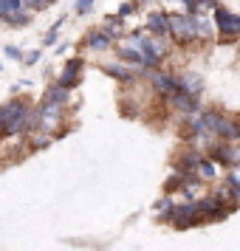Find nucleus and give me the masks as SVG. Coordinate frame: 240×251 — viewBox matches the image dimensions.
I'll list each match as a JSON object with an SVG mask.
<instances>
[{
  "instance_id": "f03ea898",
  "label": "nucleus",
  "mask_w": 240,
  "mask_h": 251,
  "mask_svg": "<svg viewBox=\"0 0 240 251\" xmlns=\"http://www.w3.org/2000/svg\"><path fill=\"white\" fill-rule=\"evenodd\" d=\"M167 31H170L178 43H192L195 40V23L189 14H172L167 17Z\"/></svg>"
},
{
  "instance_id": "9d476101",
  "label": "nucleus",
  "mask_w": 240,
  "mask_h": 251,
  "mask_svg": "<svg viewBox=\"0 0 240 251\" xmlns=\"http://www.w3.org/2000/svg\"><path fill=\"white\" fill-rule=\"evenodd\" d=\"M201 88H204V79H201L198 74H184L181 79H178V91H184V93H192V96H198V93H201Z\"/></svg>"
},
{
  "instance_id": "7ed1b4c3",
  "label": "nucleus",
  "mask_w": 240,
  "mask_h": 251,
  "mask_svg": "<svg viewBox=\"0 0 240 251\" xmlns=\"http://www.w3.org/2000/svg\"><path fill=\"white\" fill-rule=\"evenodd\" d=\"M161 220H170V223H175V226H192V223H198V209H195V203H187V206H170L167 209V215L161 217Z\"/></svg>"
},
{
  "instance_id": "393cba45",
  "label": "nucleus",
  "mask_w": 240,
  "mask_h": 251,
  "mask_svg": "<svg viewBox=\"0 0 240 251\" xmlns=\"http://www.w3.org/2000/svg\"><path fill=\"white\" fill-rule=\"evenodd\" d=\"M0 130H3V119H0Z\"/></svg>"
},
{
  "instance_id": "423d86ee",
  "label": "nucleus",
  "mask_w": 240,
  "mask_h": 251,
  "mask_svg": "<svg viewBox=\"0 0 240 251\" xmlns=\"http://www.w3.org/2000/svg\"><path fill=\"white\" fill-rule=\"evenodd\" d=\"M80 74H82V59H68L65 62V68H62V74H59V88H65V91H71L77 82H80Z\"/></svg>"
},
{
  "instance_id": "dca6fc26",
  "label": "nucleus",
  "mask_w": 240,
  "mask_h": 251,
  "mask_svg": "<svg viewBox=\"0 0 240 251\" xmlns=\"http://www.w3.org/2000/svg\"><path fill=\"white\" fill-rule=\"evenodd\" d=\"M17 9H20V0H0V17L17 12Z\"/></svg>"
},
{
  "instance_id": "6e6552de",
  "label": "nucleus",
  "mask_w": 240,
  "mask_h": 251,
  "mask_svg": "<svg viewBox=\"0 0 240 251\" xmlns=\"http://www.w3.org/2000/svg\"><path fill=\"white\" fill-rule=\"evenodd\" d=\"M170 102L175 110H181V113H198V99H195L192 93H184V91H175L170 93Z\"/></svg>"
},
{
  "instance_id": "412c9836",
  "label": "nucleus",
  "mask_w": 240,
  "mask_h": 251,
  "mask_svg": "<svg viewBox=\"0 0 240 251\" xmlns=\"http://www.w3.org/2000/svg\"><path fill=\"white\" fill-rule=\"evenodd\" d=\"M6 57H12V59H23V51H20V48H14V46H6Z\"/></svg>"
},
{
  "instance_id": "f257e3e1",
  "label": "nucleus",
  "mask_w": 240,
  "mask_h": 251,
  "mask_svg": "<svg viewBox=\"0 0 240 251\" xmlns=\"http://www.w3.org/2000/svg\"><path fill=\"white\" fill-rule=\"evenodd\" d=\"M0 119H3V130H0L3 136H17L34 122V116L28 113L23 102H9L6 107H0Z\"/></svg>"
},
{
  "instance_id": "20e7f679",
  "label": "nucleus",
  "mask_w": 240,
  "mask_h": 251,
  "mask_svg": "<svg viewBox=\"0 0 240 251\" xmlns=\"http://www.w3.org/2000/svg\"><path fill=\"white\" fill-rule=\"evenodd\" d=\"M212 23L217 25V31H223L226 37H235L240 31V17L238 14H232L229 9H223V6H215V12H212Z\"/></svg>"
},
{
  "instance_id": "4be33fe9",
  "label": "nucleus",
  "mask_w": 240,
  "mask_h": 251,
  "mask_svg": "<svg viewBox=\"0 0 240 251\" xmlns=\"http://www.w3.org/2000/svg\"><path fill=\"white\" fill-rule=\"evenodd\" d=\"M26 65H37V62H40V51H31V54H26Z\"/></svg>"
},
{
  "instance_id": "39448f33",
  "label": "nucleus",
  "mask_w": 240,
  "mask_h": 251,
  "mask_svg": "<svg viewBox=\"0 0 240 251\" xmlns=\"http://www.w3.org/2000/svg\"><path fill=\"white\" fill-rule=\"evenodd\" d=\"M195 209H198V217H206V220H217V217H223L229 212V209H223V201L217 195L204 198L201 203H195Z\"/></svg>"
},
{
  "instance_id": "1a4fd4ad",
  "label": "nucleus",
  "mask_w": 240,
  "mask_h": 251,
  "mask_svg": "<svg viewBox=\"0 0 240 251\" xmlns=\"http://www.w3.org/2000/svg\"><path fill=\"white\" fill-rule=\"evenodd\" d=\"M150 82H153V88H156L159 93H164V96H170V93L178 91V79L170 76V74H159V71H153V74H150Z\"/></svg>"
},
{
  "instance_id": "6ab92c4d",
  "label": "nucleus",
  "mask_w": 240,
  "mask_h": 251,
  "mask_svg": "<svg viewBox=\"0 0 240 251\" xmlns=\"http://www.w3.org/2000/svg\"><path fill=\"white\" fill-rule=\"evenodd\" d=\"M59 25H62V17H59L57 23L51 25V31H48V37H46V46H54V43H57V31H59Z\"/></svg>"
},
{
  "instance_id": "0eeeda50",
  "label": "nucleus",
  "mask_w": 240,
  "mask_h": 251,
  "mask_svg": "<svg viewBox=\"0 0 240 251\" xmlns=\"http://www.w3.org/2000/svg\"><path fill=\"white\" fill-rule=\"evenodd\" d=\"M212 161H220V164H226V167H235L240 161V150L235 147V141H229V144H217L212 150Z\"/></svg>"
},
{
  "instance_id": "b1692460",
  "label": "nucleus",
  "mask_w": 240,
  "mask_h": 251,
  "mask_svg": "<svg viewBox=\"0 0 240 251\" xmlns=\"http://www.w3.org/2000/svg\"><path fill=\"white\" fill-rule=\"evenodd\" d=\"M229 186H232V189H238V192H240V178L235 175V172L229 175Z\"/></svg>"
},
{
  "instance_id": "a211bd4d",
  "label": "nucleus",
  "mask_w": 240,
  "mask_h": 251,
  "mask_svg": "<svg viewBox=\"0 0 240 251\" xmlns=\"http://www.w3.org/2000/svg\"><path fill=\"white\" fill-rule=\"evenodd\" d=\"M51 0H20V6H26V9H31V12H40V9H46Z\"/></svg>"
},
{
  "instance_id": "f8f14e48",
  "label": "nucleus",
  "mask_w": 240,
  "mask_h": 251,
  "mask_svg": "<svg viewBox=\"0 0 240 251\" xmlns=\"http://www.w3.org/2000/svg\"><path fill=\"white\" fill-rule=\"evenodd\" d=\"M110 46V34L107 31H91L88 34V48H93V51H102V48H107Z\"/></svg>"
},
{
  "instance_id": "f3484780",
  "label": "nucleus",
  "mask_w": 240,
  "mask_h": 251,
  "mask_svg": "<svg viewBox=\"0 0 240 251\" xmlns=\"http://www.w3.org/2000/svg\"><path fill=\"white\" fill-rule=\"evenodd\" d=\"M6 20H9V25H26V23H28V14H26V12H20V9H17V12L6 14Z\"/></svg>"
},
{
  "instance_id": "9b49d317",
  "label": "nucleus",
  "mask_w": 240,
  "mask_h": 251,
  "mask_svg": "<svg viewBox=\"0 0 240 251\" xmlns=\"http://www.w3.org/2000/svg\"><path fill=\"white\" fill-rule=\"evenodd\" d=\"M147 28L153 31V34H167V14L150 12L147 14Z\"/></svg>"
},
{
  "instance_id": "2eb2a0df",
  "label": "nucleus",
  "mask_w": 240,
  "mask_h": 251,
  "mask_svg": "<svg viewBox=\"0 0 240 251\" xmlns=\"http://www.w3.org/2000/svg\"><path fill=\"white\" fill-rule=\"evenodd\" d=\"M102 71L107 74V76L119 79V82H130V79H133V74H130L127 68H122V65H102Z\"/></svg>"
},
{
  "instance_id": "5701e85b",
  "label": "nucleus",
  "mask_w": 240,
  "mask_h": 251,
  "mask_svg": "<svg viewBox=\"0 0 240 251\" xmlns=\"http://www.w3.org/2000/svg\"><path fill=\"white\" fill-rule=\"evenodd\" d=\"M130 12H133V3H122V9H119V17H127Z\"/></svg>"
},
{
  "instance_id": "aec40b11",
  "label": "nucleus",
  "mask_w": 240,
  "mask_h": 251,
  "mask_svg": "<svg viewBox=\"0 0 240 251\" xmlns=\"http://www.w3.org/2000/svg\"><path fill=\"white\" fill-rule=\"evenodd\" d=\"M91 6H93V0H77V12L80 14H88L91 12Z\"/></svg>"
},
{
  "instance_id": "ddd939ff",
  "label": "nucleus",
  "mask_w": 240,
  "mask_h": 251,
  "mask_svg": "<svg viewBox=\"0 0 240 251\" xmlns=\"http://www.w3.org/2000/svg\"><path fill=\"white\" fill-rule=\"evenodd\" d=\"M217 136L226 138V141H238V138H240V125H238V122H232V119H226Z\"/></svg>"
},
{
  "instance_id": "4468645a",
  "label": "nucleus",
  "mask_w": 240,
  "mask_h": 251,
  "mask_svg": "<svg viewBox=\"0 0 240 251\" xmlns=\"http://www.w3.org/2000/svg\"><path fill=\"white\" fill-rule=\"evenodd\" d=\"M198 175L204 178V181H212V178H217V170H215V161H206V158H198Z\"/></svg>"
}]
</instances>
